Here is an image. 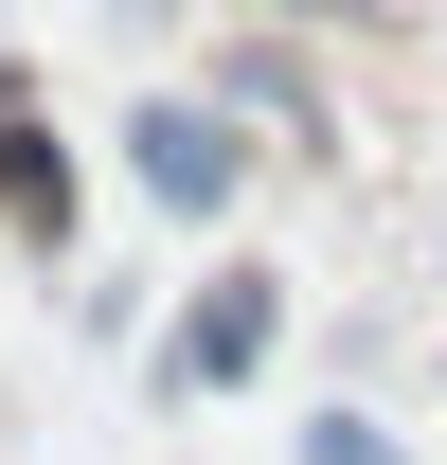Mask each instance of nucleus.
I'll list each match as a JSON object with an SVG mask.
<instances>
[{
    "label": "nucleus",
    "mask_w": 447,
    "mask_h": 465,
    "mask_svg": "<svg viewBox=\"0 0 447 465\" xmlns=\"http://www.w3.org/2000/svg\"><path fill=\"white\" fill-rule=\"evenodd\" d=\"M125 179L162 197V215H233V179H251V125L197 90V108H144L125 125Z\"/></svg>",
    "instance_id": "1"
},
{
    "label": "nucleus",
    "mask_w": 447,
    "mask_h": 465,
    "mask_svg": "<svg viewBox=\"0 0 447 465\" xmlns=\"http://www.w3.org/2000/svg\"><path fill=\"white\" fill-rule=\"evenodd\" d=\"M0 232L18 251H72V143H55V108H36L18 54H0Z\"/></svg>",
    "instance_id": "2"
},
{
    "label": "nucleus",
    "mask_w": 447,
    "mask_h": 465,
    "mask_svg": "<svg viewBox=\"0 0 447 465\" xmlns=\"http://www.w3.org/2000/svg\"><path fill=\"white\" fill-rule=\"evenodd\" d=\"M269 269H215V287H197V322H179L162 341V394H233V376H251V358H269Z\"/></svg>",
    "instance_id": "3"
},
{
    "label": "nucleus",
    "mask_w": 447,
    "mask_h": 465,
    "mask_svg": "<svg viewBox=\"0 0 447 465\" xmlns=\"http://www.w3.org/2000/svg\"><path fill=\"white\" fill-rule=\"evenodd\" d=\"M215 108H233V125H286V143H323V90H304V72L269 54V36H251V54L215 72Z\"/></svg>",
    "instance_id": "4"
},
{
    "label": "nucleus",
    "mask_w": 447,
    "mask_h": 465,
    "mask_svg": "<svg viewBox=\"0 0 447 465\" xmlns=\"http://www.w3.org/2000/svg\"><path fill=\"white\" fill-rule=\"evenodd\" d=\"M304 465H412V448H393L376 411H323V430H304Z\"/></svg>",
    "instance_id": "5"
},
{
    "label": "nucleus",
    "mask_w": 447,
    "mask_h": 465,
    "mask_svg": "<svg viewBox=\"0 0 447 465\" xmlns=\"http://www.w3.org/2000/svg\"><path fill=\"white\" fill-rule=\"evenodd\" d=\"M269 18H393V0H269Z\"/></svg>",
    "instance_id": "6"
}]
</instances>
